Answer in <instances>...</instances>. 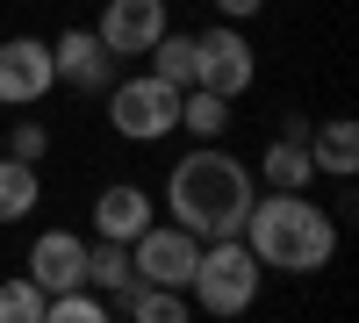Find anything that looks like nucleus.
Listing matches in <instances>:
<instances>
[{
    "label": "nucleus",
    "instance_id": "10",
    "mask_svg": "<svg viewBox=\"0 0 359 323\" xmlns=\"http://www.w3.org/2000/svg\"><path fill=\"white\" fill-rule=\"evenodd\" d=\"M29 280L57 295V287H86V238L72 230H43L36 245H29Z\"/></svg>",
    "mask_w": 359,
    "mask_h": 323
},
{
    "label": "nucleus",
    "instance_id": "15",
    "mask_svg": "<svg viewBox=\"0 0 359 323\" xmlns=\"http://www.w3.org/2000/svg\"><path fill=\"white\" fill-rule=\"evenodd\" d=\"M144 57H151V72H158L165 86H180V94L201 79V36H172V29H165V36L144 50Z\"/></svg>",
    "mask_w": 359,
    "mask_h": 323
},
{
    "label": "nucleus",
    "instance_id": "5",
    "mask_svg": "<svg viewBox=\"0 0 359 323\" xmlns=\"http://www.w3.org/2000/svg\"><path fill=\"white\" fill-rule=\"evenodd\" d=\"M194 266H201V238L180 230V223H144L130 238V273L151 280V287H180V295H187Z\"/></svg>",
    "mask_w": 359,
    "mask_h": 323
},
{
    "label": "nucleus",
    "instance_id": "11",
    "mask_svg": "<svg viewBox=\"0 0 359 323\" xmlns=\"http://www.w3.org/2000/svg\"><path fill=\"white\" fill-rule=\"evenodd\" d=\"M144 223H151V194H144V187H130V180L101 187V201H94V238H108V245H130Z\"/></svg>",
    "mask_w": 359,
    "mask_h": 323
},
{
    "label": "nucleus",
    "instance_id": "8",
    "mask_svg": "<svg viewBox=\"0 0 359 323\" xmlns=\"http://www.w3.org/2000/svg\"><path fill=\"white\" fill-rule=\"evenodd\" d=\"M94 36H101L115 57H144V50L165 36V0H108Z\"/></svg>",
    "mask_w": 359,
    "mask_h": 323
},
{
    "label": "nucleus",
    "instance_id": "1",
    "mask_svg": "<svg viewBox=\"0 0 359 323\" xmlns=\"http://www.w3.org/2000/svg\"><path fill=\"white\" fill-rule=\"evenodd\" d=\"M237 238L252 245V259L266 273H323L338 252V216L316 209L302 187H273V194H252Z\"/></svg>",
    "mask_w": 359,
    "mask_h": 323
},
{
    "label": "nucleus",
    "instance_id": "12",
    "mask_svg": "<svg viewBox=\"0 0 359 323\" xmlns=\"http://www.w3.org/2000/svg\"><path fill=\"white\" fill-rule=\"evenodd\" d=\"M309 158H316V172H331V180H352L359 172V130L345 123V115L338 123H316L309 130Z\"/></svg>",
    "mask_w": 359,
    "mask_h": 323
},
{
    "label": "nucleus",
    "instance_id": "20",
    "mask_svg": "<svg viewBox=\"0 0 359 323\" xmlns=\"http://www.w3.org/2000/svg\"><path fill=\"white\" fill-rule=\"evenodd\" d=\"M43 287L29 280V273H15V280H0V323H43Z\"/></svg>",
    "mask_w": 359,
    "mask_h": 323
},
{
    "label": "nucleus",
    "instance_id": "23",
    "mask_svg": "<svg viewBox=\"0 0 359 323\" xmlns=\"http://www.w3.org/2000/svg\"><path fill=\"white\" fill-rule=\"evenodd\" d=\"M165 8H180V0H165Z\"/></svg>",
    "mask_w": 359,
    "mask_h": 323
},
{
    "label": "nucleus",
    "instance_id": "19",
    "mask_svg": "<svg viewBox=\"0 0 359 323\" xmlns=\"http://www.w3.org/2000/svg\"><path fill=\"white\" fill-rule=\"evenodd\" d=\"M108 295H94V287H57V295L43 302V323H108Z\"/></svg>",
    "mask_w": 359,
    "mask_h": 323
},
{
    "label": "nucleus",
    "instance_id": "9",
    "mask_svg": "<svg viewBox=\"0 0 359 323\" xmlns=\"http://www.w3.org/2000/svg\"><path fill=\"white\" fill-rule=\"evenodd\" d=\"M50 65L65 86H79V94H101V86H115V50L94 36V29H65V36L50 43Z\"/></svg>",
    "mask_w": 359,
    "mask_h": 323
},
{
    "label": "nucleus",
    "instance_id": "14",
    "mask_svg": "<svg viewBox=\"0 0 359 323\" xmlns=\"http://www.w3.org/2000/svg\"><path fill=\"white\" fill-rule=\"evenodd\" d=\"M130 245H108V238H94L86 245V287H94V295H108V309L130 295Z\"/></svg>",
    "mask_w": 359,
    "mask_h": 323
},
{
    "label": "nucleus",
    "instance_id": "13",
    "mask_svg": "<svg viewBox=\"0 0 359 323\" xmlns=\"http://www.w3.org/2000/svg\"><path fill=\"white\" fill-rule=\"evenodd\" d=\"M36 201H43V180H36V165L15 158V151H0V223H22V216H36Z\"/></svg>",
    "mask_w": 359,
    "mask_h": 323
},
{
    "label": "nucleus",
    "instance_id": "2",
    "mask_svg": "<svg viewBox=\"0 0 359 323\" xmlns=\"http://www.w3.org/2000/svg\"><path fill=\"white\" fill-rule=\"evenodd\" d=\"M165 209L180 230H194V238H237L245 230V209H252V165L216 151V144H194L187 158L172 165L165 180Z\"/></svg>",
    "mask_w": 359,
    "mask_h": 323
},
{
    "label": "nucleus",
    "instance_id": "18",
    "mask_svg": "<svg viewBox=\"0 0 359 323\" xmlns=\"http://www.w3.org/2000/svg\"><path fill=\"white\" fill-rule=\"evenodd\" d=\"M259 172H266V187H309V180H316V158H309V144L273 137V144H266V158H259Z\"/></svg>",
    "mask_w": 359,
    "mask_h": 323
},
{
    "label": "nucleus",
    "instance_id": "3",
    "mask_svg": "<svg viewBox=\"0 0 359 323\" xmlns=\"http://www.w3.org/2000/svg\"><path fill=\"white\" fill-rule=\"evenodd\" d=\"M187 295L208 309V316H245L259 302V259L245 238H208L201 245V266L187 280Z\"/></svg>",
    "mask_w": 359,
    "mask_h": 323
},
{
    "label": "nucleus",
    "instance_id": "21",
    "mask_svg": "<svg viewBox=\"0 0 359 323\" xmlns=\"http://www.w3.org/2000/svg\"><path fill=\"white\" fill-rule=\"evenodd\" d=\"M0 144H8L15 158H29V165H36V158L50 151V130H43V123H15V130H0Z\"/></svg>",
    "mask_w": 359,
    "mask_h": 323
},
{
    "label": "nucleus",
    "instance_id": "24",
    "mask_svg": "<svg viewBox=\"0 0 359 323\" xmlns=\"http://www.w3.org/2000/svg\"><path fill=\"white\" fill-rule=\"evenodd\" d=\"M0 151H8V144H0Z\"/></svg>",
    "mask_w": 359,
    "mask_h": 323
},
{
    "label": "nucleus",
    "instance_id": "16",
    "mask_svg": "<svg viewBox=\"0 0 359 323\" xmlns=\"http://www.w3.org/2000/svg\"><path fill=\"white\" fill-rule=\"evenodd\" d=\"M123 316H137V323H187L194 316V302L180 295V287H151V280H130V295L115 302Z\"/></svg>",
    "mask_w": 359,
    "mask_h": 323
},
{
    "label": "nucleus",
    "instance_id": "4",
    "mask_svg": "<svg viewBox=\"0 0 359 323\" xmlns=\"http://www.w3.org/2000/svg\"><path fill=\"white\" fill-rule=\"evenodd\" d=\"M108 123H115V137H130V144H158L165 130H180V86H165L158 72L115 79L108 86Z\"/></svg>",
    "mask_w": 359,
    "mask_h": 323
},
{
    "label": "nucleus",
    "instance_id": "7",
    "mask_svg": "<svg viewBox=\"0 0 359 323\" xmlns=\"http://www.w3.org/2000/svg\"><path fill=\"white\" fill-rule=\"evenodd\" d=\"M252 79H259V57H252V43L237 36V29H201V79H194V86H208V94L237 101Z\"/></svg>",
    "mask_w": 359,
    "mask_h": 323
},
{
    "label": "nucleus",
    "instance_id": "17",
    "mask_svg": "<svg viewBox=\"0 0 359 323\" xmlns=\"http://www.w3.org/2000/svg\"><path fill=\"white\" fill-rule=\"evenodd\" d=\"M180 130H187L194 144H216L230 130V101L208 94V86H187V94H180Z\"/></svg>",
    "mask_w": 359,
    "mask_h": 323
},
{
    "label": "nucleus",
    "instance_id": "22",
    "mask_svg": "<svg viewBox=\"0 0 359 323\" xmlns=\"http://www.w3.org/2000/svg\"><path fill=\"white\" fill-rule=\"evenodd\" d=\"M216 8H223L230 22H245V15H259V8H266V0H216Z\"/></svg>",
    "mask_w": 359,
    "mask_h": 323
},
{
    "label": "nucleus",
    "instance_id": "6",
    "mask_svg": "<svg viewBox=\"0 0 359 323\" xmlns=\"http://www.w3.org/2000/svg\"><path fill=\"white\" fill-rule=\"evenodd\" d=\"M57 86V65H50V43L36 36H8L0 43V108H29Z\"/></svg>",
    "mask_w": 359,
    "mask_h": 323
}]
</instances>
